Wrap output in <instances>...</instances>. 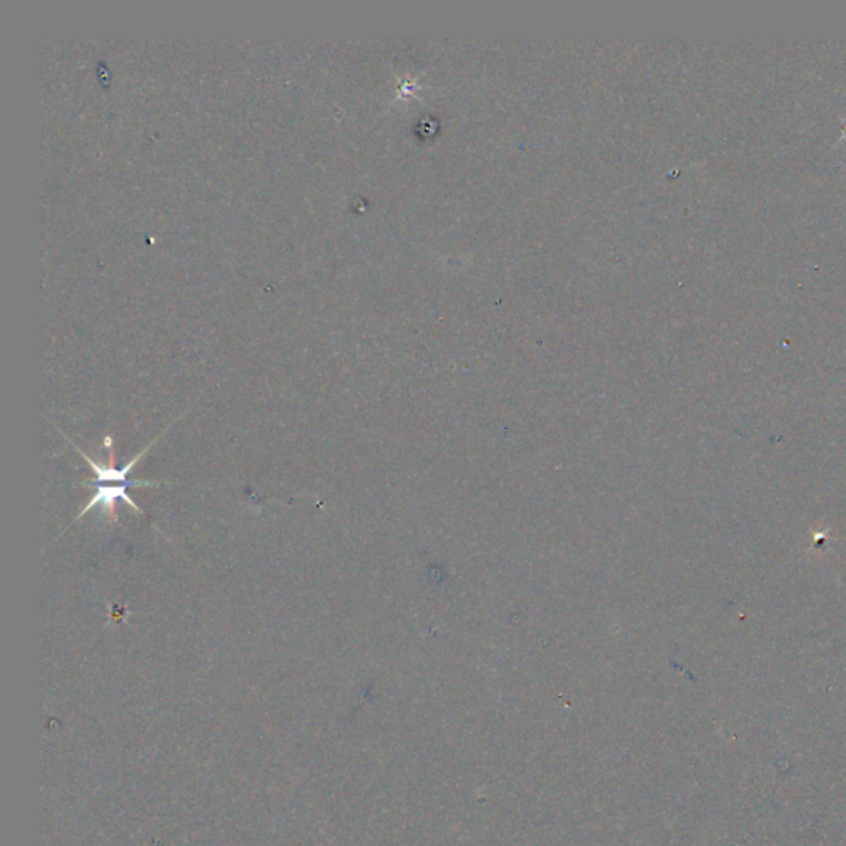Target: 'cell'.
I'll return each instance as SVG.
<instances>
[{
	"instance_id": "6da1fadb",
	"label": "cell",
	"mask_w": 846,
	"mask_h": 846,
	"mask_svg": "<svg viewBox=\"0 0 846 846\" xmlns=\"http://www.w3.org/2000/svg\"><path fill=\"white\" fill-rule=\"evenodd\" d=\"M165 434V431H162ZM161 434V435H162ZM161 435L159 437H156L155 440L151 441V444H148V447L142 448L141 451H139L138 455H136L135 458H132L131 461H128V464L125 465L122 468H117V448H115V441L113 438L108 435V437H104L103 440V447L107 448L108 454V461H104V464H97V461H93V458L88 457L87 454H84L83 450H80V448L77 447V445H73L74 450L78 451V454L83 457V460L87 461L88 465H90L91 471H93L94 475H97V484L98 486L104 485V486H161V481H128V475L131 474L132 468L136 467V465L139 464V461L142 460V457H145L146 454H148L149 448H152V445L156 444V441L161 438Z\"/></svg>"
}]
</instances>
